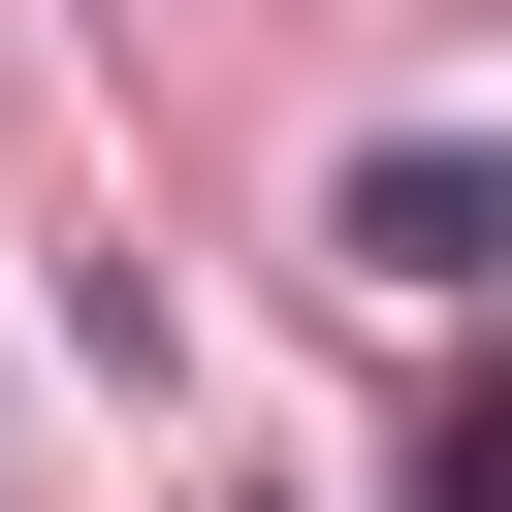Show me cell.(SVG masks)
Returning a JSON list of instances; mask_svg holds the SVG:
<instances>
[{
    "instance_id": "obj_1",
    "label": "cell",
    "mask_w": 512,
    "mask_h": 512,
    "mask_svg": "<svg viewBox=\"0 0 512 512\" xmlns=\"http://www.w3.org/2000/svg\"><path fill=\"white\" fill-rule=\"evenodd\" d=\"M320 224H352L384 288H512V160H480V128H384V160L320 192Z\"/></svg>"
},
{
    "instance_id": "obj_2",
    "label": "cell",
    "mask_w": 512,
    "mask_h": 512,
    "mask_svg": "<svg viewBox=\"0 0 512 512\" xmlns=\"http://www.w3.org/2000/svg\"><path fill=\"white\" fill-rule=\"evenodd\" d=\"M416 512H512V416H448V448H416Z\"/></svg>"
}]
</instances>
